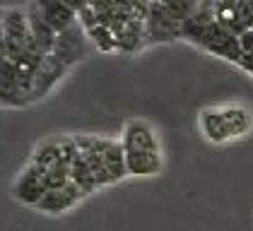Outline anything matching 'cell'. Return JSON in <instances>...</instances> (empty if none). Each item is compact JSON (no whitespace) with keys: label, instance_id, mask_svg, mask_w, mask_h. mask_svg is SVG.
<instances>
[{"label":"cell","instance_id":"1","mask_svg":"<svg viewBox=\"0 0 253 231\" xmlns=\"http://www.w3.org/2000/svg\"><path fill=\"white\" fill-rule=\"evenodd\" d=\"M2 29H5V43H7V60H20V58L43 60L48 56L32 38L29 19H27L24 10H17V7L15 10H5L2 12Z\"/></svg>","mask_w":253,"mask_h":231},{"label":"cell","instance_id":"2","mask_svg":"<svg viewBox=\"0 0 253 231\" xmlns=\"http://www.w3.org/2000/svg\"><path fill=\"white\" fill-rule=\"evenodd\" d=\"M32 101V79L12 60L0 63V106H27Z\"/></svg>","mask_w":253,"mask_h":231},{"label":"cell","instance_id":"3","mask_svg":"<svg viewBox=\"0 0 253 231\" xmlns=\"http://www.w3.org/2000/svg\"><path fill=\"white\" fill-rule=\"evenodd\" d=\"M145 22H147V34L155 41H171V38L181 37L183 19L178 17L167 2L152 0L150 7H147V19Z\"/></svg>","mask_w":253,"mask_h":231},{"label":"cell","instance_id":"4","mask_svg":"<svg viewBox=\"0 0 253 231\" xmlns=\"http://www.w3.org/2000/svg\"><path fill=\"white\" fill-rule=\"evenodd\" d=\"M46 183H43V169H39L37 164H27L20 171V176L15 178V186H12V195L15 200L22 205H29V207H37L43 195H46Z\"/></svg>","mask_w":253,"mask_h":231},{"label":"cell","instance_id":"5","mask_svg":"<svg viewBox=\"0 0 253 231\" xmlns=\"http://www.w3.org/2000/svg\"><path fill=\"white\" fill-rule=\"evenodd\" d=\"M87 32L80 27V24H73L70 29H65V32H60L58 38H56V46H53V56L58 58L63 65H73V63H78L82 58L87 56Z\"/></svg>","mask_w":253,"mask_h":231},{"label":"cell","instance_id":"6","mask_svg":"<svg viewBox=\"0 0 253 231\" xmlns=\"http://www.w3.org/2000/svg\"><path fill=\"white\" fill-rule=\"evenodd\" d=\"M214 24H217V17H214V0H200V5L183 19L181 37L200 46L203 38L210 34V29H212Z\"/></svg>","mask_w":253,"mask_h":231},{"label":"cell","instance_id":"7","mask_svg":"<svg viewBox=\"0 0 253 231\" xmlns=\"http://www.w3.org/2000/svg\"><path fill=\"white\" fill-rule=\"evenodd\" d=\"M200 48H205L208 53H214V56H219V58H227V60H232L236 65H239L241 58H244L239 37L232 34V32H227V29L219 27V24H214L212 29H210V34L203 38Z\"/></svg>","mask_w":253,"mask_h":231},{"label":"cell","instance_id":"8","mask_svg":"<svg viewBox=\"0 0 253 231\" xmlns=\"http://www.w3.org/2000/svg\"><path fill=\"white\" fill-rule=\"evenodd\" d=\"M121 145L126 152H152L159 154V142H157V135L152 130L150 123L145 120H128L123 137H121Z\"/></svg>","mask_w":253,"mask_h":231},{"label":"cell","instance_id":"9","mask_svg":"<svg viewBox=\"0 0 253 231\" xmlns=\"http://www.w3.org/2000/svg\"><path fill=\"white\" fill-rule=\"evenodd\" d=\"M65 70H68V65H63L53 53H48V56L41 60L37 73H34V79H32V99L37 101V99H41L43 94H48L51 87L65 75Z\"/></svg>","mask_w":253,"mask_h":231},{"label":"cell","instance_id":"10","mask_svg":"<svg viewBox=\"0 0 253 231\" xmlns=\"http://www.w3.org/2000/svg\"><path fill=\"white\" fill-rule=\"evenodd\" d=\"M24 12H27V19H29V32H32V38L39 43L43 53H53V46H56L58 32H56V29L43 19L39 5H37V0H32V2L27 5V10H24Z\"/></svg>","mask_w":253,"mask_h":231},{"label":"cell","instance_id":"11","mask_svg":"<svg viewBox=\"0 0 253 231\" xmlns=\"http://www.w3.org/2000/svg\"><path fill=\"white\" fill-rule=\"evenodd\" d=\"M82 197H84V192L80 191L75 183H70L65 188H58V191H46L43 200L37 205V210L46 212V214H60V212L73 210Z\"/></svg>","mask_w":253,"mask_h":231},{"label":"cell","instance_id":"12","mask_svg":"<svg viewBox=\"0 0 253 231\" xmlns=\"http://www.w3.org/2000/svg\"><path fill=\"white\" fill-rule=\"evenodd\" d=\"M99 152L104 156V164H106V171L111 176V181L118 183L121 178L128 176V164H126V150L118 140H106V137H99Z\"/></svg>","mask_w":253,"mask_h":231},{"label":"cell","instance_id":"13","mask_svg":"<svg viewBox=\"0 0 253 231\" xmlns=\"http://www.w3.org/2000/svg\"><path fill=\"white\" fill-rule=\"evenodd\" d=\"M37 5H39L43 19H46L58 34L65 32V29H70L73 24H78V12H75L73 7H68L63 0H37Z\"/></svg>","mask_w":253,"mask_h":231},{"label":"cell","instance_id":"14","mask_svg":"<svg viewBox=\"0 0 253 231\" xmlns=\"http://www.w3.org/2000/svg\"><path fill=\"white\" fill-rule=\"evenodd\" d=\"M128 176H155L162 169V154L152 152H126Z\"/></svg>","mask_w":253,"mask_h":231},{"label":"cell","instance_id":"15","mask_svg":"<svg viewBox=\"0 0 253 231\" xmlns=\"http://www.w3.org/2000/svg\"><path fill=\"white\" fill-rule=\"evenodd\" d=\"M200 128H203L205 137L212 140V142H227V140H232L229 128H227L224 116H222L219 109H205L203 116H200Z\"/></svg>","mask_w":253,"mask_h":231},{"label":"cell","instance_id":"16","mask_svg":"<svg viewBox=\"0 0 253 231\" xmlns=\"http://www.w3.org/2000/svg\"><path fill=\"white\" fill-rule=\"evenodd\" d=\"M219 111H222V116H224V123H227V128H229V135H232V137H241V135H246L249 130H251L253 118L244 106H234V104H229V106H222Z\"/></svg>","mask_w":253,"mask_h":231},{"label":"cell","instance_id":"17","mask_svg":"<svg viewBox=\"0 0 253 231\" xmlns=\"http://www.w3.org/2000/svg\"><path fill=\"white\" fill-rule=\"evenodd\" d=\"M70 178H73V183H75L84 195H89V192H94L99 188L97 178H94V173H92V169H89V164H87V159H84L82 152H80L78 159L70 164Z\"/></svg>","mask_w":253,"mask_h":231},{"label":"cell","instance_id":"18","mask_svg":"<svg viewBox=\"0 0 253 231\" xmlns=\"http://www.w3.org/2000/svg\"><path fill=\"white\" fill-rule=\"evenodd\" d=\"M63 145H60V137L58 140H46V142H41L39 147L34 150V154H32V164H37L39 169H48V166H53V164H58V161H63ZM65 164V161H63Z\"/></svg>","mask_w":253,"mask_h":231},{"label":"cell","instance_id":"19","mask_svg":"<svg viewBox=\"0 0 253 231\" xmlns=\"http://www.w3.org/2000/svg\"><path fill=\"white\" fill-rule=\"evenodd\" d=\"M43 183H46L48 191H58V188L70 186V183H73V178H70V166L63 164V161L48 166V169L43 171Z\"/></svg>","mask_w":253,"mask_h":231},{"label":"cell","instance_id":"20","mask_svg":"<svg viewBox=\"0 0 253 231\" xmlns=\"http://www.w3.org/2000/svg\"><path fill=\"white\" fill-rule=\"evenodd\" d=\"M89 41L97 46L99 51H116L118 48V41H116V34L111 27H104V24H97L94 29L87 32Z\"/></svg>","mask_w":253,"mask_h":231},{"label":"cell","instance_id":"21","mask_svg":"<svg viewBox=\"0 0 253 231\" xmlns=\"http://www.w3.org/2000/svg\"><path fill=\"white\" fill-rule=\"evenodd\" d=\"M78 24L84 29V32H89V29H94L99 24V17H97V10L92 7V5H87L84 10H80L78 12Z\"/></svg>","mask_w":253,"mask_h":231},{"label":"cell","instance_id":"22","mask_svg":"<svg viewBox=\"0 0 253 231\" xmlns=\"http://www.w3.org/2000/svg\"><path fill=\"white\" fill-rule=\"evenodd\" d=\"M239 43H241L244 56H246V53H253V27H251V29H246V32L239 37Z\"/></svg>","mask_w":253,"mask_h":231},{"label":"cell","instance_id":"23","mask_svg":"<svg viewBox=\"0 0 253 231\" xmlns=\"http://www.w3.org/2000/svg\"><path fill=\"white\" fill-rule=\"evenodd\" d=\"M7 60V43H5V29H2V12H0V63Z\"/></svg>","mask_w":253,"mask_h":231},{"label":"cell","instance_id":"24","mask_svg":"<svg viewBox=\"0 0 253 231\" xmlns=\"http://www.w3.org/2000/svg\"><path fill=\"white\" fill-rule=\"evenodd\" d=\"M63 2H65V5H68V7H73V10H75V12H80V10H84V7H87V5H89V2H87V0H63Z\"/></svg>","mask_w":253,"mask_h":231}]
</instances>
